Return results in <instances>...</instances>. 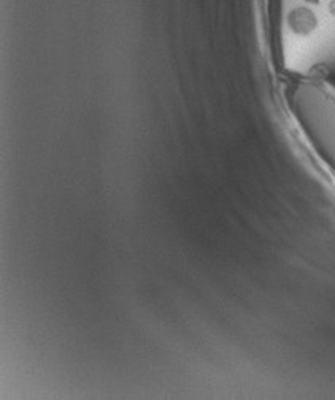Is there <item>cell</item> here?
Here are the masks:
<instances>
[{
	"mask_svg": "<svg viewBox=\"0 0 335 400\" xmlns=\"http://www.w3.org/2000/svg\"><path fill=\"white\" fill-rule=\"evenodd\" d=\"M288 22L291 29L294 30V33H297V35H308V33H312L318 26V19L315 13L307 6L294 8L288 16Z\"/></svg>",
	"mask_w": 335,
	"mask_h": 400,
	"instance_id": "cell-1",
	"label": "cell"
},
{
	"mask_svg": "<svg viewBox=\"0 0 335 400\" xmlns=\"http://www.w3.org/2000/svg\"><path fill=\"white\" fill-rule=\"evenodd\" d=\"M328 8H329V13H331V14L334 16V18H335V0H331Z\"/></svg>",
	"mask_w": 335,
	"mask_h": 400,
	"instance_id": "cell-2",
	"label": "cell"
},
{
	"mask_svg": "<svg viewBox=\"0 0 335 400\" xmlns=\"http://www.w3.org/2000/svg\"><path fill=\"white\" fill-rule=\"evenodd\" d=\"M305 2H308V3H318L320 0H305Z\"/></svg>",
	"mask_w": 335,
	"mask_h": 400,
	"instance_id": "cell-3",
	"label": "cell"
}]
</instances>
